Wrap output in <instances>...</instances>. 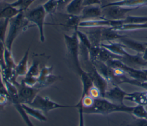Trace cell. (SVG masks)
<instances>
[{"mask_svg":"<svg viewBox=\"0 0 147 126\" xmlns=\"http://www.w3.org/2000/svg\"><path fill=\"white\" fill-rule=\"evenodd\" d=\"M119 40L126 48L132 49L139 54H141L146 48V46L144 44V43L128 38L127 36L120 38Z\"/></svg>","mask_w":147,"mask_h":126,"instance_id":"cell-15","label":"cell"},{"mask_svg":"<svg viewBox=\"0 0 147 126\" xmlns=\"http://www.w3.org/2000/svg\"><path fill=\"white\" fill-rule=\"evenodd\" d=\"M82 21L80 15H73L68 14V17L66 18V26L68 27H71L74 29H78V26L80 22Z\"/></svg>","mask_w":147,"mask_h":126,"instance_id":"cell-29","label":"cell"},{"mask_svg":"<svg viewBox=\"0 0 147 126\" xmlns=\"http://www.w3.org/2000/svg\"><path fill=\"white\" fill-rule=\"evenodd\" d=\"M141 57L144 61L147 62V46L145 48L143 52L141 53Z\"/></svg>","mask_w":147,"mask_h":126,"instance_id":"cell-38","label":"cell"},{"mask_svg":"<svg viewBox=\"0 0 147 126\" xmlns=\"http://www.w3.org/2000/svg\"><path fill=\"white\" fill-rule=\"evenodd\" d=\"M13 105L14 106L16 109L17 111V112L19 113L20 116H21L22 120L26 124L27 126H34L31 120H30L29 116L26 113L25 111L23 109L21 104L17 101H14L12 103Z\"/></svg>","mask_w":147,"mask_h":126,"instance_id":"cell-24","label":"cell"},{"mask_svg":"<svg viewBox=\"0 0 147 126\" xmlns=\"http://www.w3.org/2000/svg\"><path fill=\"white\" fill-rule=\"evenodd\" d=\"M23 109L25 111L26 113L30 116L35 118L37 120L40 121H47V117L44 114V113L40 110L31 107L28 104H21Z\"/></svg>","mask_w":147,"mask_h":126,"instance_id":"cell-19","label":"cell"},{"mask_svg":"<svg viewBox=\"0 0 147 126\" xmlns=\"http://www.w3.org/2000/svg\"><path fill=\"white\" fill-rule=\"evenodd\" d=\"M13 84L17 88V101L20 104L29 105L40 90L39 89L28 86L22 82L19 83L16 81Z\"/></svg>","mask_w":147,"mask_h":126,"instance_id":"cell-7","label":"cell"},{"mask_svg":"<svg viewBox=\"0 0 147 126\" xmlns=\"http://www.w3.org/2000/svg\"><path fill=\"white\" fill-rule=\"evenodd\" d=\"M83 1L72 0L65 8L67 14L73 15H80L84 7Z\"/></svg>","mask_w":147,"mask_h":126,"instance_id":"cell-20","label":"cell"},{"mask_svg":"<svg viewBox=\"0 0 147 126\" xmlns=\"http://www.w3.org/2000/svg\"><path fill=\"white\" fill-rule=\"evenodd\" d=\"M29 53V48L25 52L22 58L17 64L14 69L15 76L17 78L19 76H25L29 69L28 68V57Z\"/></svg>","mask_w":147,"mask_h":126,"instance_id":"cell-14","label":"cell"},{"mask_svg":"<svg viewBox=\"0 0 147 126\" xmlns=\"http://www.w3.org/2000/svg\"><path fill=\"white\" fill-rule=\"evenodd\" d=\"M29 105L40 110L44 113H47L48 112L56 109L75 108V105H68L60 104L53 101L48 97H44L39 94L36 96L33 101Z\"/></svg>","mask_w":147,"mask_h":126,"instance_id":"cell-6","label":"cell"},{"mask_svg":"<svg viewBox=\"0 0 147 126\" xmlns=\"http://www.w3.org/2000/svg\"><path fill=\"white\" fill-rule=\"evenodd\" d=\"M147 0H119L106 3L104 5H117L123 7L138 9L141 7L145 6Z\"/></svg>","mask_w":147,"mask_h":126,"instance_id":"cell-17","label":"cell"},{"mask_svg":"<svg viewBox=\"0 0 147 126\" xmlns=\"http://www.w3.org/2000/svg\"><path fill=\"white\" fill-rule=\"evenodd\" d=\"M83 5L84 7L92 5H99L102 6V1L101 0H83Z\"/></svg>","mask_w":147,"mask_h":126,"instance_id":"cell-35","label":"cell"},{"mask_svg":"<svg viewBox=\"0 0 147 126\" xmlns=\"http://www.w3.org/2000/svg\"><path fill=\"white\" fill-rule=\"evenodd\" d=\"M144 43V44L146 46H147V42H143Z\"/></svg>","mask_w":147,"mask_h":126,"instance_id":"cell-40","label":"cell"},{"mask_svg":"<svg viewBox=\"0 0 147 126\" xmlns=\"http://www.w3.org/2000/svg\"><path fill=\"white\" fill-rule=\"evenodd\" d=\"M100 46L106 49L109 51L111 52L113 54L122 57V58L121 61H122L124 59L129 58L131 55L126 50V47L121 43L109 42L108 44H105L103 42H102Z\"/></svg>","mask_w":147,"mask_h":126,"instance_id":"cell-12","label":"cell"},{"mask_svg":"<svg viewBox=\"0 0 147 126\" xmlns=\"http://www.w3.org/2000/svg\"><path fill=\"white\" fill-rule=\"evenodd\" d=\"M127 94V93L122 89L118 85H113L110 89H107L104 97L113 103L124 105L123 101Z\"/></svg>","mask_w":147,"mask_h":126,"instance_id":"cell-10","label":"cell"},{"mask_svg":"<svg viewBox=\"0 0 147 126\" xmlns=\"http://www.w3.org/2000/svg\"><path fill=\"white\" fill-rule=\"evenodd\" d=\"M3 108V107H1V105H0V109H2Z\"/></svg>","mask_w":147,"mask_h":126,"instance_id":"cell-41","label":"cell"},{"mask_svg":"<svg viewBox=\"0 0 147 126\" xmlns=\"http://www.w3.org/2000/svg\"><path fill=\"white\" fill-rule=\"evenodd\" d=\"M145 23H147V17L133 16V15H127L125 19L121 20V25Z\"/></svg>","mask_w":147,"mask_h":126,"instance_id":"cell-23","label":"cell"},{"mask_svg":"<svg viewBox=\"0 0 147 126\" xmlns=\"http://www.w3.org/2000/svg\"><path fill=\"white\" fill-rule=\"evenodd\" d=\"M52 67H44L40 71V73L38 78V82L34 88L41 90L42 88L48 87L57 81L59 77L52 74Z\"/></svg>","mask_w":147,"mask_h":126,"instance_id":"cell-9","label":"cell"},{"mask_svg":"<svg viewBox=\"0 0 147 126\" xmlns=\"http://www.w3.org/2000/svg\"><path fill=\"white\" fill-rule=\"evenodd\" d=\"M3 0H0V2H2Z\"/></svg>","mask_w":147,"mask_h":126,"instance_id":"cell-42","label":"cell"},{"mask_svg":"<svg viewBox=\"0 0 147 126\" xmlns=\"http://www.w3.org/2000/svg\"><path fill=\"white\" fill-rule=\"evenodd\" d=\"M102 18L113 21H119L125 19L127 13L131 11L137 9L136 8L123 7L117 5H103Z\"/></svg>","mask_w":147,"mask_h":126,"instance_id":"cell-8","label":"cell"},{"mask_svg":"<svg viewBox=\"0 0 147 126\" xmlns=\"http://www.w3.org/2000/svg\"><path fill=\"white\" fill-rule=\"evenodd\" d=\"M9 19H0V41L5 44L7 32L9 27Z\"/></svg>","mask_w":147,"mask_h":126,"instance_id":"cell-26","label":"cell"},{"mask_svg":"<svg viewBox=\"0 0 147 126\" xmlns=\"http://www.w3.org/2000/svg\"><path fill=\"white\" fill-rule=\"evenodd\" d=\"M105 64L112 68H119L123 70L126 74L132 79L141 82L147 81V68L140 69L133 68L118 59L111 60Z\"/></svg>","mask_w":147,"mask_h":126,"instance_id":"cell-4","label":"cell"},{"mask_svg":"<svg viewBox=\"0 0 147 126\" xmlns=\"http://www.w3.org/2000/svg\"><path fill=\"white\" fill-rule=\"evenodd\" d=\"M4 62L6 68L14 70L17 64L15 62L11 50L8 49L6 46L4 52Z\"/></svg>","mask_w":147,"mask_h":126,"instance_id":"cell-22","label":"cell"},{"mask_svg":"<svg viewBox=\"0 0 147 126\" xmlns=\"http://www.w3.org/2000/svg\"><path fill=\"white\" fill-rule=\"evenodd\" d=\"M67 49V56L69 64L72 69L80 76L84 71L81 66L79 58V41L76 30L71 35H64Z\"/></svg>","mask_w":147,"mask_h":126,"instance_id":"cell-2","label":"cell"},{"mask_svg":"<svg viewBox=\"0 0 147 126\" xmlns=\"http://www.w3.org/2000/svg\"><path fill=\"white\" fill-rule=\"evenodd\" d=\"M46 13L52 15L58 10L57 0H48L42 5Z\"/></svg>","mask_w":147,"mask_h":126,"instance_id":"cell-25","label":"cell"},{"mask_svg":"<svg viewBox=\"0 0 147 126\" xmlns=\"http://www.w3.org/2000/svg\"><path fill=\"white\" fill-rule=\"evenodd\" d=\"M82 21L102 18V8L99 5L84 6L80 14Z\"/></svg>","mask_w":147,"mask_h":126,"instance_id":"cell-11","label":"cell"},{"mask_svg":"<svg viewBox=\"0 0 147 126\" xmlns=\"http://www.w3.org/2000/svg\"><path fill=\"white\" fill-rule=\"evenodd\" d=\"M29 23V22L26 18L23 11H21L17 15L9 19V27L5 44V46L8 49L11 50L16 38L22 32L26 30Z\"/></svg>","mask_w":147,"mask_h":126,"instance_id":"cell-3","label":"cell"},{"mask_svg":"<svg viewBox=\"0 0 147 126\" xmlns=\"http://www.w3.org/2000/svg\"><path fill=\"white\" fill-rule=\"evenodd\" d=\"M112 28L118 32L144 29H147V23H136V24H123V25L117 26Z\"/></svg>","mask_w":147,"mask_h":126,"instance_id":"cell-21","label":"cell"},{"mask_svg":"<svg viewBox=\"0 0 147 126\" xmlns=\"http://www.w3.org/2000/svg\"><path fill=\"white\" fill-rule=\"evenodd\" d=\"M0 90H6L4 82H3V78L1 67H0Z\"/></svg>","mask_w":147,"mask_h":126,"instance_id":"cell-37","label":"cell"},{"mask_svg":"<svg viewBox=\"0 0 147 126\" xmlns=\"http://www.w3.org/2000/svg\"><path fill=\"white\" fill-rule=\"evenodd\" d=\"M22 0H16V1L11 3V5L14 7H18V6H19V5L20 4V3L21 2Z\"/></svg>","mask_w":147,"mask_h":126,"instance_id":"cell-39","label":"cell"},{"mask_svg":"<svg viewBox=\"0 0 147 126\" xmlns=\"http://www.w3.org/2000/svg\"><path fill=\"white\" fill-rule=\"evenodd\" d=\"M131 113L136 118H145L147 116V111L145 108V106L137 104L133 107Z\"/></svg>","mask_w":147,"mask_h":126,"instance_id":"cell-30","label":"cell"},{"mask_svg":"<svg viewBox=\"0 0 147 126\" xmlns=\"http://www.w3.org/2000/svg\"><path fill=\"white\" fill-rule=\"evenodd\" d=\"M75 30L79 41V44L85 46L88 50H89L91 48L92 45L87 35L85 33L79 30L78 29H75Z\"/></svg>","mask_w":147,"mask_h":126,"instance_id":"cell-28","label":"cell"},{"mask_svg":"<svg viewBox=\"0 0 147 126\" xmlns=\"http://www.w3.org/2000/svg\"><path fill=\"white\" fill-rule=\"evenodd\" d=\"M126 35H121L118 33V32L110 27H103L101 29V39L102 42L107 41L112 42L115 40H119L125 37Z\"/></svg>","mask_w":147,"mask_h":126,"instance_id":"cell-18","label":"cell"},{"mask_svg":"<svg viewBox=\"0 0 147 126\" xmlns=\"http://www.w3.org/2000/svg\"><path fill=\"white\" fill-rule=\"evenodd\" d=\"M125 100L131 101L136 104L147 105V89L133 93H127Z\"/></svg>","mask_w":147,"mask_h":126,"instance_id":"cell-16","label":"cell"},{"mask_svg":"<svg viewBox=\"0 0 147 126\" xmlns=\"http://www.w3.org/2000/svg\"><path fill=\"white\" fill-rule=\"evenodd\" d=\"M126 126H147V119L145 118H136L133 122Z\"/></svg>","mask_w":147,"mask_h":126,"instance_id":"cell-33","label":"cell"},{"mask_svg":"<svg viewBox=\"0 0 147 126\" xmlns=\"http://www.w3.org/2000/svg\"><path fill=\"white\" fill-rule=\"evenodd\" d=\"M88 94L90 95L91 97L92 98L95 99H98L99 97H102V94L100 93V91L99 89L96 87L95 86L93 85L88 90Z\"/></svg>","mask_w":147,"mask_h":126,"instance_id":"cell-32","label":"cell"},{"mask_svg":"<svg viewBox=\"0 0 147 126\" xmlns=\"http://www.w3.org/2000/svg\"><path fill=\"white\" fill-rule=\"evenodd\" d=\"M41 70L40 69V63L37 60H34L32 65L28 69L26 76L38 78Z\"/></svg>","mask_w":147,"mask_h":126,"instance_id":"cell-27","label":"cell"},{"mask_svg":"<svg viewBox=\"0 0 147 126\" xmlns=\"http://www.w3.org/2000/svg\"><path fill=\"white\" fill-rule=\"evenodd\" d=\"M5 48V44L0 41V67L1 70H3L6 68L5 62H4Z\"/></svg>","mask_w":147,"mask_h":126,"instance_id":"cell-34","label":"cell"},{"mask_svg":"<svg viewBox=\"0 0 147 126\" xmlns=\"http://www.w3.org/2000/svg\"><path fill=\"white\" fill-rule=\"evenodd\" d=\"M145 6H147V3L146 4V5H145Z\"/></svg>","mask_w":147,"mask_h":126,"instance_id":"cell-43","label":"cell"},{"mask_svg":"<svg viewBox=\"0 0 147 126\" xmlns=\"http://www.w3.org/2000/svg\"><path fill=\"white\" fill-rule=\"evenodd\" d=\"M20 12V10L17 7L13 6L11 3L4 1L0 2V19H10L17 15Z\"/></svg>","mask_w":147,"mask_h":126,"instance_id":"cell-13","label":"cell"},{"mask_svg":"<svg viewBox=\"0 0 147 126\" xmlns=\"http://www.w3.org/2000/svg\"><path fill=\"white\" fill-rule=\"evenodd\" d=\"M24 13L29 22L37 27L40 34V40L41 42H44L45 41L44 25L47 13L42 5L38 6L26 13L24 12Z\"/></svg>","mask_w":147,"mask_h":126,"instance_id":"cell-5","label":"cell"},{"mask_svg":"<svg viewBox=\"0 0 147 126\" xmlns=\"http://www.w3.org/2000/svg\"><path fill=\"white\" fill-rule=\"evenodd\" d=\"M133 107H129L126 105H119L113 103L105 97L95 99L91 107L87 108H83L84 114H99L107 115L110 113L117 112L130 113Z\"/></svg>","mask_w":147,"mask_h":126,"instance_id":"cell-1","label":"cell"},{"mask_svg":"<svg viewBox=\"0 0 147 126\" xmlns=\"http://www.w3.org/2000/svg\"><path fill=\"white\" fill-rule=\"evenodd\" d=\"M72 0H57L58 3V9L63 10L66 8L68 5L72 1Z\"/></svg>","mask_w":147,"mask_h":126,"instance_id":"cell-36","label":"cell"},{"mask_svg":"<svg viewBox=\"0 0 147 126\" xmlns=\"http://www.w3.org/2000/svg\"><path fill=\"white\" fill-rule=\"evenodd\" d=\"M36 0H22L19 6L18 9L20 10L21 11L25 12L29 7Z\"/></svg>","mask_w":147,"mask_h":126,"instance_id":"cell-31","label":"cell"}]
</instances>
